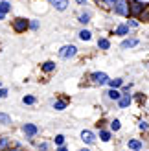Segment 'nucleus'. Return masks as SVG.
<instances>
[{
    "label": "nucleus",
    "instance_id": "31",
    "mask_svg": "<svg viewBox=\"0 0 149 151\" xmlns=\"http://www.w3.org/2000/svg\"><path fill=\"white\" fill-rule=\"evenodd\" d=\"M127 26H131V28H136L138 24H136V22H135V20H129V24H127Z\"/></svg>",
    "mask_w": 149,
    "mask_h": 151
},
{
    "label": "nucleus",
    "instance_id": "17",
    "mask_svg": "<svg viewBox=\"0 0 149 151\" xmlns=\"http://www.w3.org/2000/svg\"><path fill=\"white\" fill-rule=\"evenodd\" d=\"M9 9H11L9 2H6V0H2V2H0V11H2V13H7Z\"/></svg>",
    "mask_w": 149,
    "mask_h": 151
},
{
    "label": "nucleus",
    "instance_id": "1",
    "mask_svg": "<svg viewBox=\"0 0 149 151\" xmlns=\"http://www.w3.org/2000/svg\"><path fill=\"white\" fill-rule=\"evenodd\" d=\"M114 11L118 15H129L131 13V6L127 4V0H118L116 6H114Z\"/></svg>",
    "mask_w": 149,
    "mask_h": 151
},
{
    "label": "nucleus",
    "instance_id": "4",
    "mask_svg": "<svg viewBox=\"0 0 149 151\" xmlns=\"http://www.w3.org/2000/svg\"><path fill=\"white\" fill-rule=\"evenodd\" d=\"M90 78H92V81L96 85H105V83H109V76L105 72H94Z\"/></svg>",
    "mask_w": 149,
    "mask_h": 151
},
{
    "label": "nucleus",
    "instance_id": "10",
    "mask_svg": "<svg viewBox=\"0 0 149 151\" xmlns=\"http://www.w3.org/2000/svg\"><path fill=\"white\" fill-rule=\"evenodd\" d=\"M118 105H120L122 109H125V107H129V105H131V96H129V94H125V96H122V98H120V101H118Z\"/></svg>",
    "mask_w": 149,
    "mask_h": 151
},
{
    "label": "nucleus",
    "instance_id": "30",
    "mask_svg": "<svg viewBox=\"0 0 149 151\" xmlns=\"http://www.w3.org/2000/svg\"><path fill=\"white\" fill-rule=\"evenodd\" d=\"M39 151H48V144H41L39 146Z\"/></svg>",
    "mask_w": 149,
    "mask_h": 151
},
{
    "label": "nucleus",
    "instance_id": "16",
    "mask_svg": "<svg viewBox=\"0 0 149 151\" xmlns=\"http://www.w3.org/2000/svg\"><path fill=\"white\" fill-rule=\"evenodd\" d=\"M64 107H66V101H64V100H59V101L54 103V109H55V111H63Z\"/></svg>",
    "mask_w": 149,
    "mask_h": 151
},
{
    "label": "nucleus",
    "instance_id": "27",
    "mask_svg": "<svg viewBox=\"0 0 149 151\" xmlns=\"http://www.w3.org/2000/svg\"><path fill=\"white\" fill-rule=\"evenodd\" d=\"M138 127H140L142 131H147V127H149V125H147V122H140V124H138Z\"/></svg>",
    "mask_w": 149,
    "mask_h": 151
},
{
    "label": "nucleus",
    "instance_id": "24",
    "mask_svg": "<svg viewBox=\"0 0 149 151\" xmlns=\"http://www.w3.org/2000/svg\"><path fill=\"white\" fill-rule=\"evenodd\" d=\"M110 129H112V131H118V129H120V120H114V122H110Z\"/></svg>",
    "mask_w": 149,
    "mask_h": 151
},
{
    "label": "nucleus",
    "instance_id": "18",
    "mask_svg": "<svg viewBox=\"0 0 149 151\" xmlns=\"http://www.w3.org/2000/svg\"><path fill=\"white\" fill-rule=\"evenodd\" d=\"M122 79H109V85H110V88H118V87H122Z\"/></svg>",
    "mask_w": 149,
    "mask_h": 151
},
{
    "label": "nucleus",
    "instance_id": "5",
    "mask_svg": "<svg viewBox=\"0 0 149 151\" xmlns=\"http://www.w3.org/2000/svg\"><path fill=\"white\" fill-rule=\"evenodd\" d=\"M131 13H133V15L144 13V4L138 2V0H133V2H131Z\"/></svg>",
    "mask_w": 149,
    "mask_h": 151
},
{
    "label": "nucleus",
    "instance_id": "8",
    "mask_svg": "<svg viewBox=\"0 0 149 151\" xmlns=\"http://www.w3.org/2000/svg\"><path fill=\"white\" fill-rule=\"evenodd\" d=\"M52 6H54L57 11H64L68 2H66V0H52Z\"/></svg>",
    "mask_w": 149,
    "mask_h": 151
},
{
    "label": "nucleus",
    "instance_id": "11",
    "mask_svg": "<svg viewBox=\"0 0 149 151\" xmlns=\"http://www.w3.org/2000/svg\"><path fill=\"white\" fill-rule=\"evenodd\" d=\"M138 44V39H125L123 42H122V48L125 50V48H133V46H136Z\"/></svg>",
    "mask_w": 149,
    "mask_h": 151
},
{
    "label": "nucleus",
    "instance_id": "21",
    "mask_svg": "<svg viewBox=\"0 0 149 151\" xmlns=\"http://www.w3.org/2000/svg\"><path fill=\"white\" fill-rule=\"evenodd\" d=\"M22 103H24V105H33L35 103V98L33 96H24V98H22Z\"/></svg>",
    "mask_w": 149,
    "mask_h": 151
},
{
    "label": "nucleus",
    "instance_id": "9",
    "mask_svg": "<svg viewBox=\"0 0 149 151\" xmlns=\"http://www.w3.org/2000/svg\"><path fill=\"white\" fill-rule=\"evenodd\" d=\"M129 149H133V151H140V149H142L144 147V144H142V142H140V140H135V138H133V140H129Z\"/></svg>",
    "mask_w": 149,
    "mask_h": 151
},
{
    "label": "nucleus",
    "instance_id": "22",
    "mask_svg": "<svg viewBox=\"0 0 149 151\" xmlns=\"http://www.w3.org/2000/svg\"><path fill=\"white\" fill-rule=\"evenodd\" d=\"M100 138H101L103 142H109V140H110V133H109V131H100Z\"/></svg>",
    "mask_w": 149,
    "mask_h": 151
},
{
    "label": "nucleus",
    "instance_id": "2",
    "mask_svg": "<svg viewBox=\"0 0 149 151\" xmlns=\"http://www.w3.org/2000/svg\"><path fill=\"white\" fill-rule=\"evenodd\" d=\"M76 52H77V48L74 46V44H66V46H63L61 50H59V55H61L63 59H70V57L76 55Z\"/></svg>",
    "mask_w": 149,
    "mask_h": 151
},
{
    "label": "nucleus",
    "instance_id": "34",
    "mask_svg": "<svg viewBox=\"0 0 149 151\" xmlns=\"http://www.w3.org/2000/svg\"><path fill=\"white\" fill-rule=\"evenodd\" d=\"M7 151H22V149H19V147H15V149H7Z\"/></svg>",
    "mask_w": 149,
    "mask_h": 151
},
{
    "label": "nucleus",
    "instance_id": "6",
    "mask_svg": "<svg viewBox=\"0 0 149 151\" xmlns=\"http://www.w3.org/2000/svg\"><path fill=\"white\" fill-rule=\"evenodd\" d=\"M81 140L85 142V144H94V140H96V137H94V133L92 131H81Z\"/></svg>",
    "mask_w": 149,
    "mask_h": 151
},
{
    "label": "nucleus",
    "instance_id": "14",
    "mask_svg": "<svg viewBox=\"0 0 149 151\" xmlns=\"http://www.w3.org/2000/svg\"><path fill=\"white\" fill-rule=\"evenodd\" d=\"M129 33V26H118L116 28V35H127Z\"/></svg>",
    "mask_w": 149,
    "mask_h": 151
},
{
    "label": "nucleus",
    "instance_id": "23",
    "mask_svg": "<svg viewBox=\"0 0 149 151\" xmlns=\"http://www.w3.org/2000/svg\"><path fill=\"white\" fill-rule=\"evenodd\" d=\"M88 20H90V15H88V13H83V15L79 17V22H81V24H87Z\"/></svg>",
    "mask_w": 149,
    "mask_h": 151
},
{
    "label": "nucleus",
    "instance_id": "26",
    "mask_svg": "<svg viewBox=\"0 0 149 151\" xmlns=\"http://www.w3.org/2000/svg\"><path fill=\"white\" fill-rule=\"evenodd\" d=\"M116 2H118V0H103V4H107L109 7H114V6H116Z\"/></svg>",
    "mask_w": 149,
    "mask_h": 151
},
{
    "label": "nucleus",
    "instance_id": "13",
    "mask_svg": "<svg viewBox=\"0 0 149 151\" xmlns=\"http://www.w3.org/2000/svg\"><path fill=\"white\" fill-rule=\"evenodd\" d=\"M42 70H44V72H52V70H55V63H54V61H46V63L42 65Z\"/></svg>",
    "mask_w": 149,
    "mask_h": 151
},
{
    "label": "nucleus",
    "instance_id": "28",
    "mask_svg": "<svg viewBox=\"0 0 149 151\" xmlns=\"http://www.w3.org/2000/svg\"><path fill=\"white\" fill-rule=\"evenodd\" d=\"M7 146V138H0V149H4Z\"/></svg>",
    "mask_w": 149,
    "mask_h": 151
},
{
    "label": "nucleus",
    "instance_id": "19",
    "mask_svg": "<svg viewBox=\"0 0 149 151\" xmlns=\"http://www.w3.org/2000/svg\"><path fill=\"white\" fill-rule=\"evenodd\" d=\"M79 39H83V41H90V32H87V29H81V32H79Z\"/></svg>",
    "mask_w": 149,
    "mask_h": 151
},
{
    "label": "nucleus",
    "instance_id": "3",
    "mask_svg": "<svg viewBox=\"0 0 149 151\" xmlns=\"http://www.w3.org/2000/svg\"><path fill=\"white\" fill-rule=\"evenodd\" d=\"M28 26H29V22H28L26 19H15V20H13V28H15V32H19V33L26 32Z\"/></svg>",
    "mask_w": 149,
    "mask_h": 151
},
{
    "label": "nucleus",
    "instance_id": "15",
    "mask_svg": "<svg viewBox=\"0 0 149 151\" xmlns=\"http://www.w3.org/2000/svg\"><path fill=\"white\" fill-rule=\"evenodd\" d=\"M98 46H100L101 50H109V46H110V42H109L107 39H100V41H98Z\"/></svg>",
    "mask_w": 149,
    "mask_h": 151
},
{
    "label": "nucleus",
    "instance_id": "12",
    "mask_svg": "<svg viewBox=\"0 0 149 151\" xmlns=\"http://www.w3.org/2000/svg\"><path fill=\"white\" fill-rule=\"evenodd\" d=\"M107 94H109V98H110V100H116V101H120V98H122V94L118 92L116 88H110Z\"/></svg>",
    "mask_w": 149,
    "mask_h": 151
},
{
    "label": "nucleus",
    "instance_id": "25",
    "mask_svg": "<svg viewBox=\"0 0 149 151\" xmlns=\"http://www.w3.org/2000/svg\"><path fill=\"white\" fill-rule=\"evenodd\" d=\"M55 144L57 146H63L64 144V137H63V134H57V137H55Z\"/></svg>",
    "mask_w": 149,
    "mask_h": 151
},
{
    "label": "nucleus",
    "instance_id": "20",
    "mask_svg": "<svg viewBox=\"0 0 149 151\" xmlns=\"http://www.w3.org/2000/svg\"><path fill=\"white\" fill-rule=\"evenodd\" d=\"M0 124H4V125L11 124V118L7 116V114H4V112H0Z\"/></svg>",
    "mask_w": 149,
    "mask_h": 151
},
{
    "label": "nucleus",
    "instance_id": "33",
    "mask_svg": "<svg viewBox=\"0 0 149 151\" xmlns=\"http://www.w3.org/2000/svg\"><path fill=\"white\" fill-rule=\"evenodd\" d=\"M4 17H6V13H2V11H0V20H2Z\"/></svg>",
    "mask_w": 149,
    "mask_h": 151
},
{
    "label": "nucleus",
    "instance_id": "7",
    "mask_svg": "<svg viewBox=\"0 0 149 151\" xmlns=\"http://www.w3.org/2000/svg\"><path fill=\"white\" fill-rule=\"evenodd\" d=\"M22 131L26 133V137H35L37 134V125H33V124H24V127H22Z\"/></svg>",
    "mask_w": 149,
    "mask_h": 151
},
{
    "label": "nucleus",
    "instance_id": "36",
    "mask_svg": "<svg viewBox=\"0 0 149 151\" xmlns=\"http://www.w3.org/2000/svg\"><path fill=\"white\" fill-rule=\"evenodd\" d=\"M81 151H88V149H81Z\"/></svg>",
    "mask_w": 149,
    "mask_h": 151
},
{
    "label": "nucleus",
    "instance_id": "29",
    "mask_svg": "<svg viewBox=\"0 0 149 151\" xmlns=\"http://www.w3.org/2000/svg\"><path fill=\"white\" fill-rule=\"evenodd\" d=\"M7 96V90L6 88H0V100H2V98H6Z\"/></svg>",
    "mask_w": 149,
    "mask_h": 151
},
{
    "label": "nucleus",
    "instance_id": "32",
    "mask_svg": "<svg viewBox=\"0 0 149 151\" xmlns=\"http://www.w3.org/2000/svg\"><path fill=\"white\" fill-rule=\"evenodd\" d=\"M57 151H68V149H66L64 146H59V149H57Z\"/></svg>",
    "mask_w": 149,
    "mask_h": 151
},
{
    "label": "nucleus",
    "instance_id": "35",
    "mask_svg": "<svg viewBox=\"0 0 149 151\" xmlns=\"http://www.w3.org/2000/svg\"><path fill=\"white\" fill-rule=\"evenodd\" d=\"M76 2H77V4H85V0H76Z\"/></svg>",
    "mask_w": 149,
    "mask_h": 151
}]
</instances>
